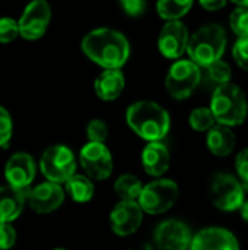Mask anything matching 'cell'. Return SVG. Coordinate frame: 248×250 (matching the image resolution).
I'll list each match as a JSON object with an SVG mask.
<instances>
[{
	"mask_svg": "<svg viewBox=\"0 0 248 250\" xmlns=\"http://www.w3.org/2000/svg\"><path fill=\"white\" fill-rule=\"evenodd\" d=\"M26 192L12 186H0V223L15 221L23 211Z\"/></svg>",
	"mask_w": 248,
	"mask_h": 250,
	"instance_id": "cell-19",
	"label": "cell"
},
{
	"mask_svg": "<svg viewBox=\"0 0 248 250\" xmlns=\"http://www.w3.org/2000/svg\"><path fill=\"white\" fill-rule=\"evenodd\" d=\"M26 201L37 214H50L58 209L64 202V190L58 183L44 182L26 192Z\"/></svg>",
	"mask_w": 248,
	"mask_h": 250,
	"instance_id": "cell-14",
	"label": "cell"
},
{
	"mask_svg": "<svg viewBox=\"0 0 248 250\" xmlns=\"http://www.w3.org/2000/svg\"><path fill=\"white\" fill-rule=\"evenodd\" d=\"M194 0H158L156 12L164 21H181L186 16Z\"/></svg>",
	"mask_w": 248,
	"mask_h": 250,
	"instance_id": "cell-23",
	"label": "cell"
},
{
	"mask_svg": "<svg viewBox=\"0 0 248 250\" xmlns=\"http://www.w3.org/2000/svg\"><path fill=\"white\" fill-rule=\"evenodd\" d=\"M54 250H66V249H54Z\"/></svg>",
	"mask_w": 248,
	"mask_h": 250,
	"instance_id": "cell-37",
	"label": "cell"
},
{
	"mask_svg": "<svg viewBox=\"0 0 248 250\" xmlns=\"http://www.w3.org/2000/svg\"><path fill=\"white\" fill-rule=\"evenodd\" d=\"M126 88V78L121 69H104L94 82L95 94L102 101L117 100Z\"/></svg>",
	"mask_w": 248,
	"mask_h": 250,
	"instance_id": "cell-18",
	"label": "cell"
},
{
	"mask_svg": "<svg viewBox=\"0 0 248 250\" xmlns=\"http://www.w3.org/2000/svg\"><path fill=\"white\" fill-rule=\"evenodd\" d=\"M235 133L231 127L216 123L208 130L206 145L209 151L216 157H228L235 149Z\"/></svg>",
	"mask_w": 248,
	"mask_h": 250,
	"instance_id": "cell-20",
	"label": "cell"
},
{
	"mask_svg": "<svg viewBox=\"0 0 248 250\" xmlns=\"http://www.w3.org/2000/svg\"><path fill=\"white\" fill-rule=\"evenodd\" d=\"M189 125L196 132H208L216 125V120L209 107H197L189 116Z\"/></svg>",
	"mask_w": 248,
	"mask_h": 250,
	"instance_id": "cell-25",
	"label": "cell"
},
{
	"mask_svg": "<svg viewBox=\"0 0 248 250\" xmlns=\"http://www.w3.org/2000/svg\"><path fill=\"white\" fill-rule=\"evenodd\" d=\"M231 1H234L240 7H248V0H231Z\"/></svg>",
	"mask_w": 248,
	"mask_h": 250,
	"instance_id": "cell-36",
	"label": "cell"
},
{
	"mask_svg": "<svg viewBox=\"0 0 248 250\" xmlns=\"http://www.w3.org/2000/svg\"><path fill=\"white\" fill-rule=\"evenodd\" d=\"M13 135V120L7 108L0 105V148L9 145Z\"/></svg>",
	"mask_w": 248,
	"mask_h": 250,
	"instance_id": "cell-29",
	"label": "cell"
},
{
	"mask_svg": "<svg viewBox=\"0 0 248 250\" xmlns=\"http://www.w3.org/2000/svg\"><path fill=\"white\" fill-rule=\"evenodd\" d=\"M209 108L216 123L228 127L243 125L248 114V103L244 91L231 82L213 89Z\"/></svg>",
	"mask_w": 248,
	"mask_h": 250,
	"instance_id": "cell-3",
	"label": "cell"
},
{
	"mask_svg": "<svg viewBox=\"0 0 248 250\" xmlns=\"http://www.w3.org/2000/svg\"><path fill=\"white\" fill-rule=\"evenodd\" d=\"M155 245L159 250H189L191 245V230L180 220H165L155 229Z\"/></svg>",
	"mask_w": 248,
	"mask_h": 250,
	"instance_id": "cell-11",
	"label": "cell"
},
{
	"mask_svg": "<svg viewBox=\"0 0 248 250\" xmlns=\"http://www.w3.org/2000/svg\"><path fill=\"white\" fill-rule=\"evenodd\" d=\"M142 221L143 211L137 201H121L113 208L110 214L111 229L120 237L134 234L142 226Z\"/></svg>",
	"mask_w": 248,
	"mask_h": 250,
	"instance_id": "cell-13",
	"label": "cell"
},
{
	"mask_svg": "<svg viewBox=\"0 0 248 250\" xmlns=\"http://www.w3.org/2000/svg\"><path fill=\"white\" fill-rule=\"evenodd\" d=\"M210 201L221 211H237L246 201V188L238 177L218 173L210 183Z\"/></svg>",
	"mask_w": 248,
	"mask_h": 250,
	"instance_id": "cell-8",
	"label": "cell"
},
{
	"mask_svg": "<svg viewBox=\"0 0 248 250\" xmlns=\"http://www.w3.org/2000/svg\"><path fill=\"white\" fill-rule=\"evenodd\" d=\"M142 188V182L134 174H121L114 183V192L121 201H137Z\"/></svg>",
	"mask_w": 248,
	"mask_h": 250,
	"instance_id": "cell-24",
	"label": "cell"
},
{
	"mask_svg": "<svg viewBox=\"0 0 248 250\" xmlns=\"http://www.w3.org/2000/svg\"><path fill=\"white\" fill-rule=\"evenodd\" d=\"M202 70V82H205L209 88H218L224 83L231 82L232 78V70L231 66L221 60H216L210 64H208L206 67H200Z\"/></svg>",
	"mask_w": 248,
	"mask_h": 250,
	"instance_id": "cell-22",
	"label": "cell"
},
{
	"mask_svg": "<svg viewBox=\"0 0 248 250\" xmlns=\"http://www.w3.org/2000/svg\"><path fill=\"white\" fill-rule=\"evenodd\" d=\"M51 22V6L47 0H31L22 10L18 25L19 35L28 41H37L45 35Z\"/></svg>",
	"mask_w": 248,
	"mask_h": 250,
	"instance_id": "cell-9",
	"label": "cell"
},
{
	"mask_svg": "<svg viewBox=\"0 0 248 250\" xmlns=\"http://www.w3.org/2000/svg\"><path fill=\"white\" fill-rule=\"evenodd\" d=\"M189 250H240V243L229 230L208 227L193 236Z\"/></svg>",
	"mask_w": 248,
	"mask_h": 250,
	"instance_id": "cell-16",
	"label": "cell"
},
{
	"mask_svg": "<svg viewBox=\"0 0 248 250\" xmlns=\"http://www.w3.org/2000/svg\"><path fill=\"white\" fill-rule=\"evenodd\" d=\"M232 56L237 64L248 73V37L238 38L232 47Z\"/></svg>",
	"mask_w": 248,
	"mask_h": 250,
	"instance_id": "cell-30",
	"label": "cell"
},
{
	"mask_svg": "<svg viewBox=\"0 0 248 250\" xmlns=\"http://www.w3.org/2000/svg\"><path fill=\"white\" fill-rule=\"evenodd\" d=\"M83 54L102 69H121L130 57L127 37L113 28H95L80 42Z\"/></svg>",
	"mask_w": 248,
	"mask_h": 250,
	"instance_id": "cell-1",
	"label": "cell"
},
{
	"mask_svg": "<svg viewBox=\"0 0 248 250\" xmlns=\"http://www.w3.org/2000/svg\"><path fill=\"white\" fill-rule=\"evenodd\" d=\"M79 161L85 173L92 180H105L111 176L114 163L105 144L88 142L79 152Z\"/></svg>",
	"mask_w": 248,
	"mask_h": 250,
	"instance_id": "cell-10",
	"label": "cell"
},
{
	"mask_svg": "<svg viewBox=\"0 0 248 250\" xmlns=\"http://www.w3.org/2000/svg\"><path fill=\"white\" fill-rule=\"evenodd\" d=\"M240 212H241V218L248 223V201H244V204L241 205V208H240Z\"/></svg>",
	"mask_w": 248,
	"mask_h": 250,
	"instance_id": "cell-35",
	"label": "cell"
},
{
	"mask_svg": "<svg viewBox=\"0 0 248 250\" xmlns=\"http://www.w3.org/2000/svg\"><path fill=\"white\" fill-rule=\"evenodd\" d=\"M202 83V69L190 59L175 60L165 76V88L174 100L189 98Z\"/></svg>",
	"mask_w": 248,
	"mask_h": 250,
	"instance_id": "cell-5",
	"label": "cell"
},
{
	"mask_svg": "<svg viewBox=\"0 0 248 250\" xmlns=\"http://www.w3.org/2000/svg\"><path fill=\"white\" fill-rule=\"evenodd\" d=\"M127 126L143 141H162L171 127L168 111L155 101L140 100L129 105L126 110Z\"/></svg>",
	"mask_w": 248,
	"mask_h": 250,
	"instance_id": "cell-2",
	"label": "cell"
},
{
	"mask_svg": "<svg viewBox=\"0 0 248 250\" xmlns=\"http://www.w3.org/2000/svg\"><path fill=\"white\" fill-rule=\"evenodd\" d=\"M64 185H66V192L77 204L89 202L95 193V188H94L92 180L86 176H82V174H73L72 177H69L64 182Z\"/></svg>",
	"mask_w": 248,
	"mask_h": 250,
	"instance_id": "cell-21",
	"label": "cell"
},
{
	"mask_svg": "<svg viewBox=\"0 0 248 250\" xmlns=\"http://www.w3.org/2000/svg\"><path fill=\"white\" fill-rule=\"evenodd\" d=\"M190 32L181 21H167L158 37V48L165 59L177 60L187 51Z\"/></svg>",
	"mask_w": 248,
	"mask_h": 250,
	"instance_id": "cell-12",
	"label": "cell"
},
{
	"mask_svg": "<svg viewBox=\"0 0 248 250\" xmlns=\"http://www.w3.org/2000/svg\"><path fill=\"white\" fill-rule=\"evenodd\" d=\"M171 164V155L168 148L161 142H148L142 151V166L145 171L152 177L164 176Z\"/></svg>",
	"mask_w": 248,
	"mask_h": 250,
	"instance_id": "cell-17",
	"label": "cell"
},
{
	"mask_svg": "<svg viewBox=\"0 0 248 250\" xmlns=\"http://www.w3.org/2000/svg\"><path fill=\"white\" fill-rule=\"evenodd\" d=\"M86 136L89 142L105 144L108 138V125L101 119H92L86 126Z\"/></svg>",
	"mask_w": 248,
	"mask_h": 250,
	"instance_id": "cell-28",
	"label": "cell"
},
{
	"mask_svg": "<svg viewBox=\"0 0 248 250\" xmlns=\"http://www.w3.org/2000/svg\"><path fill=\"white\" fill-rule=\"evenodd\" d=\"M227 47V32L218 23H209L199 28L189 38L187 54L189 59L199 67L221 60Z\"/></svg>",
	"mask_w": 248,
	"mask_h": 250,
	"instance_id": "cell-4",
	"label": "cell"
},
{
	"mask_svg": "<svg viewBox=\"0 0 248 250\" xmlns=\"http://www.w3.org/2000/svg\"><path fill=\"white\" fill-rule=\"evenodd\" d=\"M121 10L130 18H139L146 12V0H118Z\"/></svg>",
	"mask_w": 248,
	"mask_h": 250,
	"instance_id": "cell-31",
	"label": "cell"
},
{
	"mask_svg": "<svg viewBox=\"0 0 248 250\" xmlns=\"http://www.w3.org/2000/svg\"><path fill=\"white\" fill-rule=\"evenodd\" d=\"M16 243V230L10 223H0V250L12 249Z\"/></svg>",
	"mask_w": 248,
	"mask_h": 250,
	"instance_id": "cell-32",
	"label": "cell"
},
{
	"mask_svg": "<svg viewBox=\"0 0 248 250\" xmlns=\"http://www.w3.org/2000/svg\"><path fill=\"white\" fill-rule=\"evenodd\" d=\"M19 35L18 19L3 16L0 18V44H9L15 41Z\"/></svg>",
	"mask_w": 248,
	"mask_h": 250,
	"instance_id": "cell-27",
	"label": "cell"
},
{
	"mask_svg": "<svg viewBox=\"0 0 248 250\" xmlns=\"http://www.w3.org/2000/svg\"><path fill=\"white\" fill-rule=\"evenodd\" d=\"M178 185L171 179H156L142 188L137 204L142 211L151 215H159L174 207L178 199Z\"/></svg>",
	"mask_w": 248,
	"mask_h": 250,
	"instance_id": "cell-6",
	"label": "cell"
},
{
	"mask_svg": "<svg viewBox=\"0 0 248 250\" xmlns=\"http://www.w3.org/2000/svg\"><path fill=\"white\" fill-rule=\"evenodd\" d=\"M37 174V166L28 152H16L13 154L4 167V177L9 186L16 188L19 190L28 192Z\"/></svg>",
	"mask_w": 248,
	"mask_h": 250,
	"instance_id": "cell-15",
	"label": "cell"
},
{
	"mask_svg": "<svg viewBox=\"0 0 248 250\" xmlns=\"http://www.w3.org/2000/svg\"><path fill=\"white\" fill-rule=\"evenodd\" d=\"M229 25L238 38L248 37V7L238 6L229 16Z\"/></svg>",
	"mask_w": 248,
	"mask_h": 250,
	"instance_id": "cell-26",
	"label": "cell"
},
{
	"mask_svg": "<svg viewBox=\"0 0 248 250\" xmlns=\"http://www.w3.org/2000/svg\"><path fill=\"white\" fill-rule=\"evenodd\" d=\"M200 6L209 12H216V10H221L227 6L228 0H199Z\"/></svg>",
	"mask_w": 248,
	"mask_h": 250,
	"instance_id": "cell-34",
	"label": "cell"
},
{
	"mask_svg": "<svg viewBox=\"0 0 248 250\" xmlns=\"http://www.w3.org/2000/svg\"><path fill=\"white\" fill-rule=\"evenodd\" d=\"M235 170L240 182L244 185V188H248V148H244L238 152L235 158Z\"/></svg>",
	"mask_w": 248,
	"mask_h": 250,
	"instance_id": "cell-33",
	"label": "cell"
},
{
	"mask_svg": "<svg viewBox=\"0 0 248 250\" xmlns=\"http://www.w3.org/2000/svg\"><path fill=\"white\" fill-rule=\"evenodd\" d=\"M39 170L48 182L64 183L76 171V158L66 145H53L47 148L39 158Z\"/></svg>",
	"mask_w": 248,
	"mask_h": 250,
	"instance_id": "cell-7",
	"label": "cell"
}]
</instances>
